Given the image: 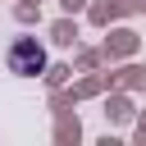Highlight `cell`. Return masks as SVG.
<instances>
[{
    "label": "cell",
    "mask_w": 146,
    "mask_h": 146,
    "mask_svg": "<svg viewBox=\"0 0 146 146\" xmlns=\"http://www.w3.org/2000/svg\"><path fill=\"white\" fill-rule=\"evenodd\" d=\"M9 68H14V73H41V68H46L41 46H36V41H14V50H9Z\"/></svg>",
    "instance_id": "6da1fadb"
}]
</instances>
